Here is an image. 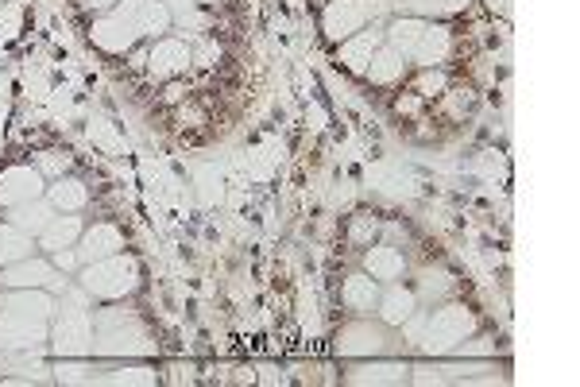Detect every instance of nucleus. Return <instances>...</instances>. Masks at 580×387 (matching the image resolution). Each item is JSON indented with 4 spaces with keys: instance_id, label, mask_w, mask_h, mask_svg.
<instances>
[{
    "instance_id": "nucleus-28",
    "label": "nucleus",
    "mask_w": 580,
    "mask_h": 387,
    "mask_svg": "<svg viewBox=\"0 0 580 387\" xmlns=\"http://www.w3.org/2000/svg\"><path fill=\"white\" fill-rule=\"evenodd\" d=\"M58 380L62 384H93V368L74 364V357H62L58 360Z\"/></svg>"
},
{
    "instance_id": "nucleus-19",
    "label": "nucleus",
    "mask_w": 580,
    "mask_h": 387,
    "mask_svg": "<svg viewBox=\"0 0 580 387\" xmlns=\"http://www.w3.org/2000/svg\"><path fill=\"white\" fill-rule=\"evenodd\" d=\"M47 202L58 209V213H78V209L89 202V190L86 182L78 179H66V175H58L51 186H47Z\"/></svg>"
},
{
    "instance_id": "nucleus-12",
    "label": "nucleus",
    "mask_w": 580,
    "mask_h": 387,
    "mask_svg": "<svg viewBox=\"0 0 580 387\" xmlns=\"http://www.w3.org/2000/svg\"><path fill=\"white\" fill-rule=\"evenodd\" d=\"M190 47L186 43H178V39H159L155 47H151V55H147V70L155 74V78H174V74H182L186 66H190Z\"/></svg>"
},
{
    "instance_id": "nucleus-15",
    "label": "nucleus",
    "mask_w": 580,
    "mask_h": 387,
    "mask_svg": "<svg viewBox=\"0 0 580 387\" xmlns=\"http://www.w3.org/2000/svg\"><path fill=\"white\" fill-rule=\"evenodd\" d=\"M379 43H383V31L379 28L356 31V35H348L345 43H341V55H337V59L345 62V70H352V74H364V70H368V62H372V55H376Z\"/></svg>"
},
{
    "instance_id": "nucleus-2",
    "label": "nucleus",
    "mask_w": 580,
    "mask_h": 387,
    "mask_svg": "<svg viewBox=\"0 0 580 387\" xmlns=\"http://www.w3.org/2000/svg\"><path fill=\"white\" fill-rule=\"evenodd\" d=\"M89 353H97V357H144V353H151V341H147V329L140 326V318L132 310L113 306V310L93 314Z\"/></svg>"
},
{
    "instance_id": "nucleus-13",
    "label": "nucleus",
    "mask_w": 580,
    "mask_h": 387,
    "mask_svg": "<svg viewBox=\"0 0 580 387\" xmlns=\"http://www.w3.org/2000/svg\"><path fill=\"white\" fill-rule=\"evenodd\" d=\"M0 310L24 314V318H35V322H47L55 314V302H51L47 291H39V287H16L12 295L0 298Z\"/></svg>"
},
{
    "instance_id": "nucleus-1",
    "label": "nucleus",
    "mask_w": 580,
    "mask_h": 387,
    "mask_svg": "<svg viewBox=\"0 0 580 387\" xmlns=\"http://www.w3.org/2000/svg\"><path fill=\"white\" fill-rule=\"evenodd\" d=\"M171 28V8L163 0H120L109 16L93 20V43L109 55L132 51L144 35H163Z\"/></svg>"
},
{
    "instance_id": "nucleus-25",
    "label": "nucleus",
    "mask_w": 580,
    "mask_h": 387,
    "mask_svg": "<svg viewBox=\"0 0 580 387\" xmlns=\"http://www.w3.org/2000/svg\"><path fill=\"white\" fill-rule=\"evenodd\" d=\"M403 8L418 20H441V16H457L468 8V0H403Z\"/></svg>"
},
{
    "instance_id": "nucleus-14",
    "label": "nucleus",
    "mask_w": 580,
    "mask_h": 387,
    "mask_svg": "<svg viewBox=\"0 0 580 387\" xmlns=\"http://www.w3.org/2000/svg\"><path fill=\"white\" fill-rule=\"evenodd\" d=\"M449 51H453V35L449 28H441V24H426L422 35H418V43H414V55L410 62H418V66H437V62L449 59Z\"/></svg>"
},
{
    "instance_id": "nucleus-31",
    "label": "nucleus",
    "mask_w": 580,
    "mask_h": 387,
    "mask_svg": "<svg viewBox=\"0 0 580 387\" xmlns=\"http://www.w3.org/2000/svg\"><path fill=\"white\" fill-rule=\"evenodd\" d=\"M376 233H379L376 217H356V221H352V240H356V244H372Z\"/></svg>"
},
{
    "instance_id": "nucleus-27",
    "label": "nucleus",
    "mask_w": 580,
    "mask_h": 387,
    "mask_svg": "<svg viewBox=\"0 0 580 387\" xmlns=\"http://www.w3.org/2000/svg\"><path fill=\"white\" fill-rule=\"evenodd\" d=\"M97 384H155V372L147 368H120V372H109V376H93Z\"/></svg>"
},
{
    "instance_id": "nucleus-3",
    "label": "nucleus",
    "mask_w": 580,
    "mask_h": 387,
    "mask_svg": "<svg viewBox=\"0 0 580 387\" xmlns=\"http://www.w3.org/2000/svg\"><path fill=\"white\" fill-rule=\"evenodd\" d=\"M82 291L89 298H124L136 291L140 283V264L124 252H116L109 260H97V264H82Z\"/></svg>"
},
{
    "instance_id": "nucleus-10",
    "label": "nucleus",
    "mask_w": 580,
    "mask_h": 387,
    "mask_svg": "<svg viewBox=\"0 0 580 387\" xmlns=\"http://www.w3.org/2000/svg\"><path fill=\"white\" fill-rule=\"evenodd\" d=\"M39 194H43V175H39V167H8V171H0V206L4 209L35 202Z\"/></svg>"
},
{
    "instance_id": "nucleus-17",
    "label": "nucleus",
    "mask_w": 580,
    "mask_h": 387,
    "mask_svg": "<svg viewBox=\"0 0 580 387\" xmlns=\"http://www.w3.org/2000/svg\"><path fill=\"white\" fill-rule=\"evenodd\" d=\"M341 298H345L348 310L368 314V310H376V302H379V279H372L368 271H364V275H348Z\"/></svg>"
},
{
    "instance_id": "nucleus-34",
    "label": "nucleus",
    "mask_w": 580,
    "mask_h": 387,
    "mask_svg": "<svg viewBox=\"0 0 580 387\" xmlns=\"http://www.w3.org/2000/svg\"><path fill=\"white\" fill-rule=\"evenodd\" d=\"M55 268L58 271H78V268H82V260H78V252H70V248H58V252H55Z\"/></svg>"
},
{
    "instance_id": "nucleus-30",
    "label": "nucleus",
    "mask_w": 580,
    "mask_h": 387,
    "mask_svg": "<svg viewBox=\"0 0 580 387\" xmlns=\"http://www.w3.org/2000/svg\"><path fill=\"white\" fill-rule=\"evenodd\" d=\"M66 167H70V155H58V151H39V175H66Z\"/></svg>"
},
{
    "instance_id": "nucleus-7",
    "label": "nucleus",
    "mask_w": 580,
    "mask_h": 387,
    "mask_svg": "<svg viewBox=\"0 0 580 387\" xmlns=\"http://www.w3.org/2000/svg\"><path fill=\"white\" fill-rule=\"evenodd\" d=\"M0 287L16 291V287H39V291H66V279L55 264L47 260H20V264H8L0 268Z\"/></svg>"
},
{
    "instance_id": "nucleus-4",
    "label": "nucleus",
    "mask_w": 580,
    "mask_h": 387,
    "mask_svg": "<svg viewBox=\"0 0 580 387\" xmlns=\"http://www.w3.org/2000/svg\"><path fill=\"white\" fill-rule=\"evenodd\" d=\"M55 353L58 357H86L93 345V314H89V295L86 291H70L62 314L55 326Z\"/></svg>"
},
{
    "instance_id": "nucleus-8",
    "label": "nucleus",
    "mask_w": 580,
    "mask_h": 387,
    "mask_svg": "<svg viewBox=\"0 0 580 387\" xmlns=\"http://www.w3.org/2000/svg\"><path fill=\"white\" fill-rule=\"evenodd\" d=\"M47 341V329L35 318L24 314H12V310H0V353H31V349H43Z\"/></svg>"
},
{
    "instance_id": "nucleus-33",
    "label": "nucleus",
    "mask_w": 580,
    "mask_h": 387,
    "mask_svg": "<svg viewBox=\"0 0 580 387\" xmlns=\"http://www.w3.org/2000/svg\"><path fill=\"white\" fill-rule=\"evenodd\" d=\"M89 136H93L97 144H105V148H109V151H116V148H120V140H116V136H113V128H109L105 120H93V124H89Z\"/></svg>"
},
{
    "instance_id": "nucleus-9",
    "label": "nucleus",
    "mask_w": 580,
    "mask_h": 387,
    "mask_svg": "<svg viewBox=\"0 0 580 387\" xmlns=\"http://www.w3.org/2000/svg\"><path fill=\"white\" fill-rule=\"evenodd\" d=\"M391 349V337L372 322H352L337 337V353L341 357H383Z\"/></svg>"
},
{
    "instance_id": "nucleus-29",
    "label": "nucleus",
    "mask_w": 580,
    "mask_h": 387,
    "mask_svg": "<svg viewBox=\"0 0 580 387\" xmlns=\"http://www.w3.org/2000/svg\"><path fill=\"white\" fill-rule=\"evenodd\" d=\"M445 86H449V82H445V74L434 70V66H426V70H422V78L414 82V93H418V97H437V93H445Z\"/></svg>"
},
{
    "instance_id": "nucleus-5",
    "label": "nucleus",
    "mask_w": 580,
    "mask_h": 387,
    "mask_svg": "<svg viewBox=\"0 0 580 387\" xmlns=\"http://www.w3.org/2000/svg\"><path fill=\"white\" fill-rule=\"evenodd\" d=\"M472 329H476L472 310H464V306L453 302V306H441V310H434L426 318V329H422L418 345H426L430 353H453L464 337H472Z\"/></svg>"
},
{
    "instance_id": "nucleus-36",
    "label": "nucleus",
    "mask_w": 580,
    "mask_h": 387,
    "mask_svg": "<svg viewBox=\"0 0 580 387\" xmlns=\"http://www.w3.org/2000/svg\"><path fill=\"white\" fill-rule=\"evenodd\" d=\"M171 4H178V8H182V12H186V8H190V4H213V0H171Z\"/></svg>"
},
{
    "instance_id": "nucleus-21",
    "label": "nucleus",
    "mask_w": 580,
    "mask_h": 387,
    "mask_svg": "<svg viewBox=\"0 0 580 387\" xmlns=\"http://www.w3.org/2000/svg\"><path fill=\"white\" fill-rule=\"evenodd\" d=\"M364 268L372 279H399L406 271V260L399 248H387V244H376V248H368V256H364Z\"/></svg>"
},
{
    "instance_id": "nucleus-37",
    "label": "nucleus",
    "mask_w": 580,
    "mask_h": 387,
    "mask_svg": "<svg viewBox=\"0 0 580 387\" xmlns=\"http://www.w3.org/2000/svg\"><path fill=\"white\" fill-rule=\"evenodd\" d=\"M488 4H492V8H503V4H507V0H488Z\"/></svg>"
},
{
    "instance_id": "nucleus-16",
    "label": "nucleus",
    "mask_w": 580,
    "mask_h": 387,
    "mask_svg": "<svg viewBox=\"0 0 580 387\" xmlns=\"http://www.w3.org/2000/svg\"><path fill=\"white\" fill-rule=\"evenodd\" d=\"M403 70H406V59L395 51V47H387V43H379L376 47V55H372V62H368V78L376 82V86H395L399 78H403Z\"/></svg>"
},
{
    "instance_id": "nucleus-32",
    "label": "nucleus",
    "mask_w": 580,
    "mask_h": 387,
    "mask_svg": "<svg viewBox=\"0 0 580 387\" xmlns=\"http://www.w3.org/2000/svg\"><path fill=\"white\" fill-rule=\"evenodd\" d=\"M457 353H461V357H488V353H495V341H488V337L461 341V345H457Z\"/></svg>"
},
{
    "instance_id": "nucleus-22",
    "label": "nucleus",
    "mask_w": 580,
    "mask_h": 387,
    "mask_svg": "<svg viewBox=\"0 0 580 387\" xmlns=\"http://www.w3.org/2000/svg\"><path fill=\"white\" fill-rule=\"evenodd\" d=\"M31 233L24 229H16L12 221L8 225H0V268H8V264H20V260H28L31 256Z\"/></svg>"
},
{
    "instance_id": "nucleus-24",
    "label": "nucleus",
    "mask_w": 580,
    "mask_h": 387,
    "mask_svg": "<svg viewBox=\"0 0 580 387\" xmlns=\"http://www.w3.org/2000/svg\"><path fill=\"white\" fill-rule=\"evenodd\" d=\"M379 318L387 322V326H403L406 318L414 314V295L406 291V287H391L387 295H379Z\"/></svg>"
},
{
    "instance_id": "nucleus-6",
    "label": "nucleus",
    "mask_w": 580,
    "mask_h": 387,
    "mask_svg": "<svg viewBox=\"0 0 580 387\" xmlns=\"http://www.w3.org/2000/svg\"><path fill=\"white\" fill-rule=\"evenodd\" d=\"M376 16V4L372 0H329L325 12H321V28L329 39L345 43L348 35L368 28V20Z\"/></svg>"
},
{
    "instance_id": "nucleus-26",
    "label": "nucleus",
    "mask_w": 580,
    "mask_h": 387,
    "mask_svg": "<svg viewBox=\"0 0 580 387\" xmlns=\"http://www.w3.org/2000/svg\"><path fill=\"white\" fill-rule=\"evenodd\" d=\"M453 287H457V283H453V275H449V271H441V268H426L422 275H418V295L426 298V302L445 298Z\"/></svg>"
},
{
    "instance_id": "nucleus-35",
    "label": "nucleus",
    "mask_w": 580,
    "mask_h": 387,
    "mask_svg": "<svg viewBox=\"0 0 580 387\" xmlns=\"http://www.w3.org/2000/svg\"><path fill=\"white\" fill-rule=\"evenodd\" d=\"M120 0H82V8L86 12H105V8H116Z\"/></svg>"
},
{
    "instance_id": "nucleus-11",
    "label": "nucleus",
    "mask_w": 580,
    "mask_h": 387,
    "mask_svg": "<svg viewBox=\"0 0 580 387\" xmlns=\"http://www.w3.org/2000/svg\"><path fill=\"white\" fill-rule=\"evenodd\" d=\"M116 252H124V237H120V229L116 225H93L86 229L82 237H78V260L82 264H97V260H109Z\"/></svg>"
},
{
    "instance_id": "nucleus-23",
    "label": "nucleus",
    "mask_w": 580,
    "mask_h": 387,
    "mask_svg": "<svg viewBox=\"0 0 580 387\" xmlns=\"http://www.w3.org/2000/svg\"><path fill=\"white\" fill-rule=\"evenodd\" d=\"M51 217H55V206H51V202H39V198L12 209V225L24 229V233H31V237H39V233L47 229Z\"/></svg>"
},
{
    "instance_id": "nucleus-20",
    "label": "nucleus",
    "mask_w": 580,
    "mask_h": 387,
    "mask_svg": "<svg viewBox=\"0 0 580 387\" xmlns=\"http://www.w3.org/2000/svg\"><path fill=\"white\" fill-rule=\"evenodd\" d=\"M406 372H410V368L399 364V360H376V364H360V368H352L348 380H352V384H403Z\"/></svg>"
},
{
    "instance_id": "nucleus-18",
    "label": "nucleus",
    "mask_w": 580,
    "mask_h": 387,
    "mask_svg": "<svg viewBox=\"0 0 580 387\" xmlns=\"http://www.w3.org/2000/svg\"><path fill=\"white\" fill-rule=\"evenodd\" d=\"M82 233H86V229H82V217L62 213V217H51V221H47V229L39 233V240H43V248L58 252V248H74Z\"/></svg>"
}]
</instances>
